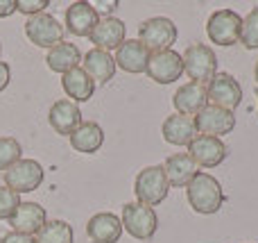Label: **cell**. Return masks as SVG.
I'll return each mask as SVG.
<instances>
[{
	"label": "cell",
	"mask_w": 258,
	"mask_h": 243,
	"mask_svg": "<svg viewBox=\"0 0 258 243\" xmlns=\"http://www.w3.org/2000/svg\"><path fill=\"white\" fill-rule=\"evenodd\" d=\"M150 50L141 43L138 39H125L122 45L116 50V68L125 73H132V75H138V73H145L147 62H150Z\"/></svg>",
	"instance_id": "cell-17"
},
{
	"label": "cell",
	"mask_w": 258,
	"mask_h": 243,
	"mask_svg": "<svg viewBox=\"0 0 258 243\" xmlns=\"http://www.w3.org/2000/svg\"><path fill=\"white\" fill-rule=\"evenodd\" d=\"M25 36L36 45V48H54L63 41V25L52 16L43 12L39 16L27 18L25 23Z\"/></svg>",
	"instance_id": "cell-8"
},
{
	"label": "cell",
	"mask_w": 258,
	"mask_h": 243,
	"mask_svg": "<svg viewBox=\"0 0 258 243\" xmlns=\"http://www.w3.org/2000/svg\"><path fill=\"white\" fill-rule=\"evenodd\" d=\"M172 105H174V114H181V116H192L195 118L202 109L209 105V91L204 84H197V82H188L181 84L177 89V93L172 95Z\"/></svg>",
	"instance_id": "cell-13"
},
{
	"label": "cell",
	"mask_w": 258,
	"mask_h": 243,
	"mask_svg": "<svg viewBox=\"0 0 258 243\" xmlns=\"http://www.w3.org/2000/svg\"><path fill=\"white\" fill-rule=\"evenodd\" d=\"M48 0H16V12L25 14V16H39V14L45 12L48 7Z\"/></svg>",
	"instance_id": "cell-30"
},
{
	"label": "cell",
	"mask_w": 258,
	"mask_h": 243,
	"mask_svg": "<svg viewBox=\"0 0 258 243\" xmlns=\"http://www.w3.org/2000/svg\"><path fill=\"white\" fill-rule=\"evenodd\" d=\"M147 77L156 84H172L183 75V59L174 50H163V53H152L150 62L145 68Z\"/></svg>",
	"instance_id": "cell-11"
},
{
	"label": "cell",
	"mask_w": 258,
	"mask_h": 243,
	"mask_svg": "<svg viewBox=\"0 0 258 243\" xmlns=\"http://www.w3.org/2000/svg\"><path fill=\"white\" fill-rule=\"evenodd\" d=\"M86 236L91 243H118L122 236V221L113 212H100L86 223Z\"/></svg>",
	"instance_id": "cell-15"
},
{
	"label": "cell",
	"mask_w": 258,
	"mask_h": 243,
	"mask_svg": "<svg viewBox=\"0 0 258 243\" xmlns=\"http://www.w3.org/2000/svg\"><path fill=\"white\" fill-rule=\"evenodd\" d=\"M61 86H63V93L68 95L71 103H89L95 93V82L89 77V73L84 71L82 66L73 68L68 71L66 75L61 77Z\"/></svg>",
	"instance_id": "cell-23"
},
{
	"label": "cell",
	"mask_w": 258,
	"mask_h": 243,
	"mask_svg": "<svg viewBox=\"0 0 258 243\" xmlns=\"http://www.w3.org/2000/svg\"><path fill=\"white\" fill-rule=\"evenodd\" d=\"M254 80H256V84H258V62H256V66H254Z\"/></svg>",
	"instance_id": "cell-34"
},
{
	"label": "cell",
	"mask_w": 258,
	"mask_h": 243,
	"mask_svg": "<svg viewBox=\"0 0 258 243\" xmlns=\"http://www.w3.org/2000/svg\"><path fill=\"white\" fill-rule=\"evenodd\" d=\"M82 68L89 73V77L95 84H107L116 75V62H113L111 53H104L98 48H91L82 57Z\"/></svg>",
	"instance_id": "cell-20"
},
{
	"label": "cell",
	"mask_w": 258,
	"mask_h": 243,
	"mask_svg": "<svg viewBox=\"0 0 258 243\" xmlns=\"http://www.w3.org/2000/svg\"><path fill=\"white\" fill-rule=\"evenodd\" d=\"M21 196L16 191H12L9 186H0V221H9L16 214V209L21 207Z\"/></svg>",
	"instance_id": "cell-29"
},
{
	"label": "cell",
	"mask_w": 258,
	"mask_h": 243,
	"mask_svg": "<svg viewBox=\"0 0 258 243\" xmlns=\"http://www.w3.org/2000/svg\"><path fill=\"white\" fill-rule=\"evenodd\" d=\"M188 148V157L195 162L197 168H215L229 157V148L222 139L218 136H204L197 134L190 143L186 145Z\"/></svg>",
	"instance_id": "cell-9"
},
{
	"label": "cell",
	"mask_w": 258,
	"mask_h": 243,
	"mask_svg": "<svg viewBox=\"0 0 258 243\" xmlns=\"http://www.w3.org/2000/svg\"><path fill=\"white\" fill-rule=\"evenodd\" d=\"M66 30L75 36H91L100 23V12L91 3H73L66 9Z\"/></svg>",
	"instance_id": "cell-18"
},
{
	"label": "cell",
	"mask_w": 258,
	"mask_h": 243,
	"mask_svg": "<svg viewBox=\"0 0 258 243\" xmlns=\"http://www.w3.org/2000/svg\"><path fill=\"white\" fill-rule=\"evenodd\" d=\"M45 180V171L36 159H21L9 171H5V186L21 193H32Z\"/></svg>",
	"instance_id": "cell-7"
},
{
	"label": "cell",
	"mask_w": 258,
	"mask_h": 243,
	"mask_svg": "<svg viewBox=\"0 0 258 243\" xmlns=\"http://www.w3.org/2000/svg\"><path fill=\"white\" fill-rule=\"evenodd\" d=\"M45 223H48V214H45V207H41L39 203H21L16 214L9 218L12 230L27 236H36Z\"/></svg>",
	"instance_id": "cell-19"
},
{
	"label": "cell",
	"mask_w": 258,
	"mask_h": 243,
	"mask_svg": "<svg viewBox=\"0 0 258 243\" xmlns=\"http://www.w3.org/2000/svg\"><path fill=\"white\" fill-rule=\"evenodd\" d=\"M240 43L247 50L258 48V7H254L245 18H242V30H240Z\"/></svg>",
	"instance_id": "cell-28"
},
{
	"label": "cell",
	"mask_w": 258,
	"mask_h": 243,
	"mask_svg": "<svg viewBox=\"0 0 258 243\" xmlns=\"http://www.w3.org/2000/svg\"><path fill=\"white\" fill-rule=\"evenodd\" d=\"M195 127H197V134L218 136L220 139L222 134L233 132V127H236V114L229 112V109L215 107V105H206L195 116Z\"/></svg>",
	"instance_id": "cell-12"
},
{
	"label": "cell",
	"mask_w": 258,
	"mask_h": 243,
	"mask_svg": "<svg viewBox=\"0 0 258 243\" xmlns=\"http://www.w3.org/2000/svg\"><path fill=\"white\" fill-rule=\"evenodd\" d=\"M23 159V148L14 136H0V171H9L16 162Z\"/></svg>",
	"instance_id": "cell-27"
},
{
	"label": "cell",
	"mask_w": 258,
	"mask_h": 243,
	"mask_svg": "<svg viewBox=\"0 0 258 243\" xmlns=\"http://www.w3.org/2000/svg\"><path fill=\"white\" fill-rule=\"evenodd\" d=\"M122 230H127L134 239L150 241L159 230V216L154 207H147L143 203H127L122 207Z\"/></svg>",
	"instance_id": "cell-6"
},
{
	"label": "cell",
	"mask_w": 258,
	"mask_h": 243,
	"mask_svg": "<svg viewBox=\"0 0 258 243\" xmlns=\"http://www.w3.org/2000/svg\"><path fill=\"white\" fill-rule=\"evenodd\" d=\"M161 134L170 145H188L197 136L195 118L192 116H181V114H172L163 121L161 125Z\"/></svg>",
	"instance_id": "cell-22"
},
{
	"label": "cell",
	"mask_w": 258,
	"mask_h": 243,
	"mask_svg": "<svg viewBox=\"0 0 258 243\" xmlns=\"http://www.w3.org/2000/svg\"><path fill=\"white\" fill-rule=\"evenodd\" d=\"M36 243H73L75 232L73 225L66 221H48L34 236Z\"/></svg>",
	"instance_id": "cell-26"
},
{
	"label": "cell",
	"mask_w": 258,
	"mask_h": 243,
	"mask_svg": "<svg viewBox=\"0 0 258 243\" xmlns=\"http://www.w3.org/2000/svg\"><path fill=\"white\" fill-rule=\"evenodd\" d=\"M0 243H36L34 236H27V234H21V232H7V234L0 239Z\"/></svg>",
	"instance_id": "cell-31"
},
{
	"label": "cell",
	"mask_w": 258,
	"mask_h": 243,
	"mask_svg": "<svg viewBox=\"0 0 258 243\" xmlns=\"http://www.w3.org/2000/svg\"><path fill=\"white\" fill-rule=\"evenodd\" d=\"M240 30H242V16L233 9H218L209 16L206 21V34L209 41L215 45H236L240 41Z\"/></svg>",
	"instance_id": "cell-5"
},
{
	"label": "cell",
	"mask_w": 258,
	"mask_h": 243,
	"mask_svg": "<svg viewBox=\"0 0 258 243\" xmlns=\"http://www.w3.org/2000/svg\"><path fill=\"white\" fill-rule=\"evenodd\" d=\"M16 12V0H0V18H7Z\"/></svg>",
	"instance_id": "cell-33"
},
{
	"label": "cell",
	"mask_w": 258,
	"mask_h": 243,
	"mask_svg": "<svg viewBox=\"0 0 258 243\" xmlns=\"http://www.w3.org/2000/svg\"><path fill=\"white\" fill-rule=\"evenodd\" d=\"M183 73L190 77V82L197 84H209L218 75V55L206 43H190L181 55Z\"/></svg>",
	"instance_id": "cell-2"
},
{
	"label": "cell",
	"mask_w": 258,
	"mask_h": 243,
	"mask_svg": "<svg viewBox=\"0 0 258 243\" xmlns=\"http://www.w3.org/2000/svg\"><path fill=\"white\" fill-rule=\"evenodd\" d=\"M125 34H127V25L116 16H107V18H100V23L95 25V30L91 32V43L93 48L98 50H118L125 41Z\"/></svg>",
	"instance_id": "cell-14"
},
{
	"label": "cell",
	"mask_w": 258,
	"mask_h": 243,
	"mask_svg": "<svg viewBox=\"0 0 258 243\" xmlns=\"http://www.w3.org/2000/svg\"><path fill=\"white\" fill-rule=\"evenodd\" d=\"M161 166H163L165 177H168L170 186H174V189L188 186L192 177L200 173V171H197V166H195V162L188 157V153H174V155H170V157L165 159Z\"/></svg>",
	"instance_id": "cell-21"
},
{
	"label": "cell",
	"mask_w": 258,
	"mask_h": 243,
	"mask_svg": "<svg viewBox=\"0 0 258 243\" xmlns=\"http://www.w3.org/2000/svg\"><path fill=\"white\" fill-rule=\"evenodd\" d=\"M256 98H258V89H256Z\"/></svg>",
	"instance_id": "cell-36"
},
{
	"label": "cell",
	"mask_w": 258,
	"mask_h": 243,
	"mask_svg": "<svg viewBox=\"0 0 258 243\" xmlns=\"http://www.w3.org/2000/svg\"><path fill=\"white\" fill-rule=\"evenodd\" d=\"M206 91H209L211 105L229 109V112L238 109L242 103V86L231 73H218V75L206 84Z\"/></svg>",
	"instance_id": "cell-10"
},
{
	"label": "cell",
	"mask_w": 258,
	"mask_h": 243,
	"mask_svg": "<svg viewBox=\"0 0 258 243\" xmlns=\"http://www.w3.org/2000/svg\"><path fill=\"white\" fill-rule=\"evenodd\" d=\"M134 193L136 200L147 207H156L161 205L170 193V182L165 177L163 166H145L141 173L136 175L134 182Z\"/></svg>",
	"instance_id": "cell-3"
},
{
	"label": "cell",
	"mask_w": 258,
	"mask_h": 243,
	"mask_svg": "<svg viewBox=\"0 0 258 243\" xmlns=\"http://www.w3.org/2000/svg\"><path fill=\"white\" fill-rule=\"evenodd\" d=\"M179 32L172 18L168 16H154L147 18L138 27V41L145 45L150 53H163V50H172L174 41H177Z\"/></svg>",
	"instance_id": "cell-4"
},
{
	"label": "cell",
	"mask_w": 258,
	"mask_h": 243,
	"mask_svg": "<svg viewBox=\"0 0 258 243\" xmlns=\"http://www.w3.org/2000/svg\"><path fill=\"white\" fill-rule=\"evenodd\" d=\"M0 53H3V43H0Z\"/></svg>",
	"instance_id": "cell-35"
},
{
	"label": "cell",
	"mask_w": 258,
	"mask_h": 243,
	"mask_svg": "<svg viewBox=\"0 0 258 243\" xmlns=\"http://www.w3.org/2000/svg\"><path fill=\"white\" fill-rule=\"evenodd\" d=\"M186 198H188V205L192 207V212L204 214V216L218 214L222 209V205L227 203L222 184L211 173H204V171L197 173L190 180V184L186 186Z\"/></svg>",
	"instance_id": "cell-1"
},
{
	"label": "cell",
	"mask_w": 258,
	"mask_h": 243,
	"mask_svg": "<svg viewBox=\"0 0 258 243\" xmlns=\"http://www.w3.org/2000/svg\"><path fill=\"white\" fill-rule=\"evenodd\" d=\"M45 64H48L50 71L66 75L68 71H73V68H77L82 64V50L71 41H61V43H57L54 48L48 50Z\"/></svg>",
	"instance_id": "cell-25"
},
{
	"label": "cell",
	"mask_w": 258,
	"mask_h": 243,
	"mask_svg": "<svg viewBox=\"0 0 258 243\" xmlns=\"http://www.w3.org/2000/svg\"><path fill=\"white\" fill-rule=\"evenodd\" d=\"M68 139H71L73 150H77V153H82V155H93L102 148L104 130L100 127V123H95V121H82V125L77 127Z\"/></svg>",
	"instance_id": "cell-24"
},
{
	"label": "cell",
	"mask_w": 258,
	"mask_h": 243,
	"mask_svg": "<svg viewBox=\"0 0 258 243\" xmlns=\"http://www.w3.org/2000/svg\"><path fill=\"white\" fill-rule=\"evenodd\" d=\"M48 123H50V127H52L57 134L71 136L73 132L82 125V109H80V105L71 103L68 98L52 103V107H50V112H48Z\"/></svg>",
	"instance_id": "cell-16"
},
{
	"label": "cell",
	"mask_w": 258,
	"mask_h": 243,
	"mask_svg": "<svg viewBox=\"0 0 258 243\" xmlns=\"http://www.w3.org/2000/svg\"><path fill=\"white\" fill-rule=\"evenodd\" d=\"M9 82H12V68L7 62H0V93L9 86Z\"/></svg>",
	"instance_id": "cell-32"
}]
</instances>
